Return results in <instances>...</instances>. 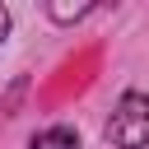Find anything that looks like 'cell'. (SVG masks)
<instances>
[{
	"label": "cell",
	"instance_id": "6da1fadb",
	"mask_svg": "<svg viewBox=\"0 0 149 149\" xmlns=\"http://www.w3.org/2000/svg\"><path fill=\"white\" fill-rule=\"evenodd\" d=\"M107 140H112L116 149H144V144H149V98H144V93H126V98L112 107Z\"/></svg>",
	"mask_w": 149,
	"mask_h": 149
},
{
	"label": "cell",
	"instance_id": "7a4b0ae2",
	"mask_svg": "<svg viewBox=\"0 0 149 149\" xmlns=\"http://www.w3.org/2000/svg\"><path fill=\"white\" fill-rule=\"evenodd\" d=\"M33 149H79V135L70 126H51V130H37L33 135Z\"/></svg>",
	"mask_w": 149,
	"mask_h": 149
},
{
	"label": "cell",
	"instance_id": "3957f363",
	"mask_svg": "<svg viewBox=\"0 0 149 149\" xmlns=\"http://www.w3.org/2000/svg\"><path fill=\"white\" fill-rule=\"evenodd\" d=\"M93 5H51V19H61V23H70V19H84Z\"/></svg>",
	"mask_w": 149,
	"mask_h": 149
},
{
	"label": "cell",
	"instance_id": "277c9868",
	"mask_svg": "<svg viewBox=\"0 0 149 149\" xmlns=\"http://www.w3.org/2000/svg\"><path fill=\"white\" fill-rule=\"evenodd\" d=\"M5 37H9V9L0 5V42H5Z\"/></svg>",
	"mask_w": 149,
	"mask_h": 149
}]
</instances>
